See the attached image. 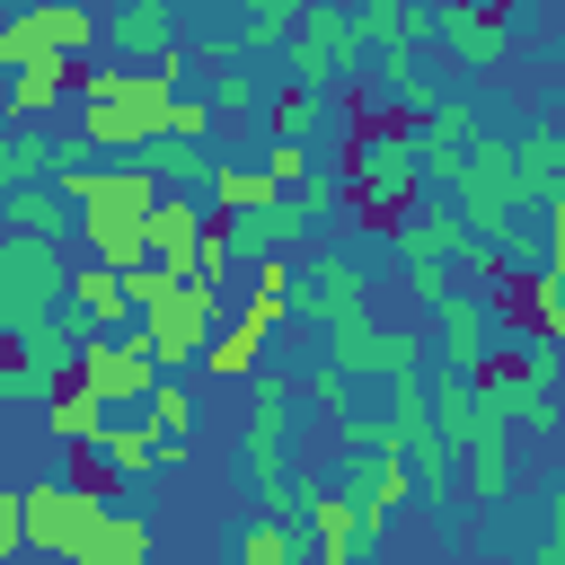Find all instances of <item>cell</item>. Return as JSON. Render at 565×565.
<instances>
[{
	"instance_id": "cell-1",
	"label": "cell",
	"mask_w": 565,
	"mask_h": 565,
	"mask_svg": "<svg viewBox=\"0 0 565 565\" xmlns=\"http://www.w3.org/2000/svg\"><path fill=\"white\" fill-rule=\"evenodd\" d=\"M344 185L353 203L371 212V230H406L424 212V159H415V124H388V115H362L353 106V141H344Z\"/></svg>"
},
{
	"instance_id": "cell-2",
	"label": "cell",
	"mask_w": 565,
	"mask_h": 565,
	"mask_svg": "<svg viewBox=\"0 0 565 565\" xmlns=\"http://www.w3.org/2000/svg\"><path fill=\"white\" fill-rule=\"evenodd\" d=\"M71 282H79L71 247H44V238H0V335L18 344L26 327L62 318V309H71Z\"/></svg>"
},
{
	"instance_id": "cell-3",
	"label": "cell",
	"mask_w": 565,
	"mask_h": 565,
	"mask_svg": "<svg viewBox=\"0 0 565 565\" xmlns=\"http://www.w3.org/2000/svg\"><path fill=\"white\" fill-rule=\"evenodd\" d=\"M362 71H371V53L353 44V9H335V0H309V26L274 62L282 88H318V97H344V79H362Z\"/></svg>"
},
{
	"instance_id": "cell-4",
	"label": "cell",
	"mask_w": 565,
	"mask_h": 565,
	"mask_svg": "<svg viewBox=\"0 0 565 565\" xmlns=\"http://www.w3.org/2000/svg\"><path fill=\"white\" fill-rule=\"evenodd\" d=\"M106 44V18L79 9V0H35L18 18H0V71H26V62H88Z\"/></svg>"
},
{
	"instance_id": "cell-5",
	"label": "cell",
	"mask_w": 565,
	"mask_h": 565,
	"mask_svg": "<svg viewBox=\"0 0 565 565\" xmlns=\"http://www.w3.org/2000/svg\"><path fill=\"white\" fill-rule=\"evenodd\" d=\"M106 512H115V503H106V486H88V477H26V547H35V565L79 556Z\"/></svg>"
},
{
	"instance_id": "cell-6",
	"label": "cell",
	"mask_w": 565,
	"mask_h": 565,
	"mask_svg": "<svg viewBox=\"0 0 565 565\" xmlns=\"http://www.w3.org/2000/svg\"><path fill=\"white\" fill-rule=\"evenodd\" d=\"M212 335H221V291H212V282H177V291L141 318V344H150V362H159L168 380H185V371L212 353Z\"/></svg>"
},
{
	"instance_id": "cell-7",
	"label": "cell",
	"mask_w": 565,
	"mask_h": 565,
	"mask_svg": "<svg viewBox=\"0 0 565 565\" xmlns=\"http://www.w3.org/2000/svg\"><path fill=\"white\" fill-rule=\"evenodd\" d=\"M291 309H300L318 335L371 318V256H353V247H318V256L300 265V282H291Z\"/></svg>"
},
{
	"instance_id": "cell-8",
	"label": "cell",
	"mask_w": 565,
	"mask_h": 565,
	"mask_svg": "<svg viewBox=\"0 0 565 565\" xmlns=\"http://www.w3.org/2000/svg\"><path fill=\"white\" fill-rule=\"evenodd\" d=\"M318 362H335L353 388H362V380L397 388V380H424V335H415V327H388V318H353V327L327 335Z\"/></svg>"
},
{
	"instance_id": "cell-9",
	"label": "cell",
	"mask_w": 565,
	"mask_h": 565,
	"mask_svg": "<svg viewBox=\"0 0 565 565\" xmlns=\"http://www.w3.org/2000/svg\"><path fill=\"white\" fill-rule=\"evenodd\" d=\"M159 362H150V344H141V327L124 335V344H106V335H88V353H79V388L106 406V415H150V397H159Z\"/></svg>"
},
{
	"instance_id": "cell-10",
	"label": "cell",
	"mask_w": 565,
	"mask_h": 565,
	"mask_svg": "<svg viewBox=\"0 0 565 565\" xmlns=\"http://www.w3.org/2000/svg\"><path fill=\"white\" fill-rule=\"evenodd\" d=\"M477 388H486V406H494L512 433H530V441H556V433H565V397H556V380H539L512 344H494V362L477 371Z\"/></svg>"
},
{
	"instance_id": "cell-11",
	"label": "cell",
	"mask_w": 565,
	"mask_h": 565,
	"mask_svg": "<svg viewBox=\"0 0 565 565\" xmlns=\"http://www.w3.org/2000/svg\"><path fill=\"white\" fill-rule=\"evenodd\" d=\"M433 53H441L450 71H503V53H512V18H503V9L441 0V9H433Z\"/></svg>"
},
{
	"instance_id": "cell-12",
	"label": "cell",
	"mask_w": 565,
	"mask_h": 565,
	"mask_svg": "<svg viewBox=\"0 0 565 565\" xmlns=\"http://www.w3.org/2000/svg\"><path fill=\"white\" fill-rule=\"evenodd\" d=\"M494 344H503V300L459 291L450 309H433V353H441V371H486Z\"/></svg>"
},
{
	"instance_id": "cell-13",
	"label": "cell",
	"mask_w": 565,
	"mask_h": 565,
	"mask_svg": "<svg viewBox=\"0 0 565 565\" xmlns=\"http://www.w3.org/2000/svg\"><path fill=\"white\" fill-rule=\"evenodd\" d=\"M335 486H344L371 521H397V512L415 503V468H406L397 450H335Z\"/></svg>"
},
{
	"instance_id": "cell-14",
	"label": "cell",
	"mask_w": 565,
	"mask_h": 565,
	"mask_svg": "<svg viewBox=\"0 0 565 565\" xmlns=\"http://www.w3.org/2000/svg\"><path fill=\"white\" fill-rule=\"evenodd\" d=\"M106 44H115L132 71H159V62H177V53H185V18H177L168 0H132V9H115V18H106Z\"/></svg>"
},
{
	"instance_id": "cell-15",
	"label": "cell",
	"mask_w": 565,
	"mask_h": 565,
	"mask_svg": "<svg viewBox=\"0 0 565 565\" xmlns=\"http://www.w3.org/2000/svg\"><path fill=\"white\" fill-rule=\"evenodd\" d=\"M477 247H486V238H477V230L459 221V203H441V194H424V212L397 230V256H406V265H450V274H459Z\"/></svg>"
},
{
	"instance_id": "cell-16",
	"label": "cell",
	"mask_w": 565,
	"mask_h": 565,
	"mask_svg": "<svg viewBox=\"0 0 565 565\" xmlns=\"http://www.w3.org/2000/svg\"><path fill=\"white\" fill-rule=\"evenodd\" d=\"M71 318H79L88 335H106V344H124V335L141 327V300H132V274H106V265H88V256H79V282H71Z\"/></svg>"
},
{
	"instance_id": "cell-17",
	"label": "cell",
	"mask_w": 565,
	"mask_h": 565,
	"mask_svg": "<svg viewBox=\"0 0 565 565\" xmlns=\"http://www.w3.org/2000/svg\"><path fill=\"white\" fill-rule=\"evenodd\" d=\"M512 159H521V212H547L565 194V115H530L512 132Z\"/></svg>"
},
{
	"instance_id": "cell-18",
	"label": "cell",
	"mask_w": 565,
	"mask_h": 565,
	"mask_svg": "<svg viewBox=\"0 0 565 565\" xmlns=\"http://www.w3.org/2000/svg\"><path fill=\"white\" fill-rule=\"evenodd\" d=\"M512 468H521V433L494 415L468 450H459V494H477V503H503L512 494Z\"/></svg>"
},
{
	"instance_id": "cell-19",
	"label": "cell",
	"mask_w": 565,
	"mask_h": 565,
	"mask_svg": "<svg viewBox=\"0 0 565 565\" xmlns=\"http://www.w3.org/2000/svg\"><path fill=\"white\" fill-rule=\"evenodd\" d=\"M79 71L88 62H26V71H9V124H44V115L79 106Z\"/></svg>"
},
{
	"instance_id": "cell-20",
	"label": "cell",
	"mask_w": 565,
	"mask_h": 565,
	"mask_svg": "<svg viewBox=\"0 0 565 565\" xmlns=\"http://www.w3.org/2000/svg\"><path fill=\"white\" fill-rule=\"evenodd\" d=\"M62 141H71V132L9 124V141H0V194H35V185H53V177H62Z\"/></svg>"
},
{
	"instance_id": "cell-21",
	"label": "cell",
	"mask_w": 565,
	"mask_h": 565,
	"mask_svg": "<svg viewBox=\"0 0 565 565\" xmlns=\"http://www.w3.org/2000/svg\"><path fill=\"white\" fill-rule=\"evenodd\" d=\"M212 230H221V221H212V203H203V194H168V203L150 212V256L185 274V265L203 256V238H212Z\"/></svg>"
},
{
	"instance_id": "cell-22",
	"label": "cell",
	"mask_w": 565,
	"mask_h": 565,
	"mask_svg": "<svg viewBox=\"0 0 565 565\" xmlns=\"http://www.w3.org/2000/svg\"><path fill=\"white\" fill-rule=\"evenodd\" d=\"M300 26H309V0H247L230 35H238V62H282Z\"/></svg>"
},
{
	"instance_id": "cell-23",
	"label": "cell",
	"mask_w": 565,
	"mask_h": 565,
	"mask_svg": "<svg viewBox=\"0 0 565 565\" xmlns=\"http://www.w3.org/2000/svg\"><path fill=\"white\" fill-rule=\"evenodd\" d=\"M353 44H362V53H424V44H433V9L362 0V9H353Z\"/></svg>"
},
{
	"instance_id": "cell-24",
	"label": "cell",
	"mask_w": 565,
	"mask_h": 565,
	"mask_svg": "<svg viewBox=\"0 0 565 565\" xmlns=\"http://www.w3.org/2000/svg\"><path fill=\"white\" fill-rule=\"evenodd\" d=\"M141 168L159 177V194H203V203H212V177H221V150H203V141H168V132H159V141L141 150Z\"/></svg>"
},
{
	"instance_id": "cell-25",
	"label": "cell",
	"mask_w": 565,
	"mask_h": 565,
	"mask_svg": "<svg viewBox=\"0 0 565 565\" xmlns=\"http://www.w3.org/2000/svg\"><path fill=\"white\" fill-rule=\"evenodd\" d=\"M79 247H88V265H106V274H141V265H159V256H150V221L79 212Z\"/></svg>"
},
{
	"instance_id": "cell-26",
	"label": "cell",
	"mask_w": 565,
	"mask_h": 565,
	"mask_svg": "<svg viewBox=\"0 0 565 565\" xmlns=\"http://www.w3.org/2000/svg\"><path fill=\"white\" fill-rule=\"evenodd\" d=\"M433 415H441V433H450V450H468L486 424H494V406H486V388H477V371H433Z\"/></svg>"
},
{
	"instance_id": "cell-27",
	"label": "cell",
	"mask_w": 565,
	"mask_h": 565,
	"mask_svg": "<svg viewBox=\"0 0 565 565\" xmlns=\"http://www.w3.org/2000/svg\"><path fill=\"white\" fill-rule=\"evenodd\" d=\"M79 565H168V556H159V539H150V521H141V512H106V521L88 530Z\"/></svg>"
},
{
	"instance_id": "cell-28",
	"label": "cell",
	"mask_w": 565,
	"mask_h": 565,
	"mask_svg": "<svg viewBox=\"0 0 565 565\" xmlns=\"http://www.w3.org/2000/svg\"><path fill=\"white\" fill-rule=\"evenodd\" d=\"M230 565H318V547H309V530H291V521L256 512V521L230 539Z\"/></svg>"
},
{
	"instance_id": "cell-29",
	"label": "cell",
	"mask_w": 565,
	"mask_h": 565,
	"mask_svg": "<svg viewBox=\"0 0 565 565\" xmlns=\"http://www.w3.org/2000/svg\"><path fill=\"white\" fill-rule=\"evenodd\" d=\"M353 530H362L353 494H344V486H318V477H309V547H318V556H335V565H353Z\"/></svg>"
},
{
	"instance_id": "cell-30",
	"label": "cell",
	"mask_w": 565,
	"mask_h": 565,
	"mask_svg": "<svg viewBox=\"0 0 565 565\" xmlns=\"http://www.w3.org/2000/svg\"><path fill=\"white\" fill-rule=\"evenodd\" d=\"M0 221H9V238H44V247H62V230H79V212H71L53 185H35V194H0Z\"/></svg>"
},
{
	"instance_id": "cell-31",
	"label": "cell",
	"mask_w": 565,
	"mask_h": 565,
	"mask_svg": "<svg viewBox=\"0 0 565 565\" xmlns=\"http://www.w3.org/2000/svg\"><path fill=\"white\" fill-rule=\"evenodd\" d=\"M44 433H53L62 450H97V441L115 433V415H106V406H97V397H88V388L71 380V388H62L53 406H44Z\"/></svg>"
},
{
	"instance_id": "cell-32",
	"label": "cell",
	"mask_w": 565,
	"mask_h": 565,
	"mask_svg": "<svg viewBox=\"0 0 565 565\" xmlns=\"http://www.w3.org/2000/svg\"><path fill=\"white\" fill-rule=\"evenodd\" d=\"M97 468L106 477H124V486H141V477H159V433L132 415V424H115L106 441H97Z\"/></svg>"
},
{
	"instance_id": "cell-33",
	"label": "cell",
	"mask_w": 565,
	"mask_h": 565,
	"mask_svg": "<svg viewBox=\"0 0 565 565\" xmlns=\"http://www.w3.org/2000/svg\"><path fill=\"white\" fill-rule=\"evenodd\" d=\"M503 309H512V318H521L530 335H556V344H565V265L530 274V282H521V291H512Z\"/></svg>"
},
{
	"instance_id": "cell-34",
	"label": "cell",
	"mask_w": 565,
	"mask_h": 565,
	"mask_svg": "<svg viewBox=\"0 0 565 565\" xmlns=\"http://www.w3.org/2000/svg\"><path fill=\"white\" fill-rule=\"evenodd\" d=\"M274 97H282V79H274V71H212V106H221V115H238V124H265V115H274Z\"/></svg>"
},
{
	"instance_id": "cell-35",
	"label": "cell",
	"mask_w": 565,
	"mask_h": 565,
	"mask_svg": "<svg viewBox=\"0 0 565 565\" xmlns=\"http://www.w3.org/2000/svg\"><path fill=\"white\" fill-rule=\"evenodd\" d=\"M256 168L274 177V194H309L318 177H335V168H327V150H309V141H274V132H265Z\"/></svg>"
},
{
	"instance_id": "cell-36",
	"label": "cell",
	"mask_w": 565,
	"mask_h": 565,
	"mask_svg": "<svg viewBox=\"0 0 565 565\" xmlns=\"http://www.w3.org/2000/svg\"><path fill=\"white\" fill-rule=\"evenodd\" d=\"M265 203H282V194H274V177H265L256 159H221V177H212V212H221V221H238V212H265Z\"/></svg>"
},
{
	"instance_id": "cell-37",
	"label": "cell",
	"mask_w": 565,
	"mask_h": 565,
	"mask_svg": "<svg viewBox=\"0 0 565 565\" xmlns=\"http://www.w3.org/2000/svg\"><path fill=\"white\" fill-rule=\"evenodd\" d=\"M203 371H212V380H247V388H256V380H265V335L230 318V327L212 335V353H203Z\"/></svg>"
},
{
	"instance_id": "cell-38",
	"label": "cell",
	"mask_w": 565,
	"mask_h": 565,
	"mask_svg": "<svg viewBox=\"0 0 565 565\" xmlns=\"http://www.w3.org/2000/svg\"><path fill=\"white\" fill-rule=\"evenodd\" d=\"M300 406H309V415H318V424L335 433V424L353 415V380H344L335 362H318V371H300Z\"/></svg>"
},
{
	"instance_id": "cell-39",
	"label": "cell",
	"mask_w": 565,
	"mask_h": 565,
	"mask_svg": "<svg viewBox=\"0 0 565 565\" xmlns=\"http://www.w3.org/2000/svg\"><path fill=\"white\" fill-rule=\"evenodd\" d=\"M159 441H194V380H159V397H150V415H141Z\"/></svg>"
},
{
	"instance_id": "cell-40",
	"label": "cell",
	"mask_w": 565,
	"mask_h": 565,
	"mask_svg": "<svg viewBox=\"0 0 565 565\" xmlns=\"http://www.w3.org/2000/svg\"><path fill=\"white\" fill-rule=\"evenodd\" d=\"M0 397H9V406H53V397H62V380H44L35 362H18V353H9V362H0Z\"/></svg>"
},
{
	"instance_id": "cell-41",
	"label": "cell",
	"mask_w": 565,
	"mask_h": 565,
	"mask_svg": "<svg viewBox=\"0 0 565 565\" xmlns=\"http://www.w3.org/2000/svg\"><path fill=\"white\" fill-rule=\"evenodd\" d=\"M238 274H247V265H238V247H230V230H212V238H203V256L185 265V282H212V291H221V282H238Z\"/></svg>"
},
{
	"instance_id": "cell-42",
	"label": "cell",
	"mask_w": 565,
	"mask_h": 565,
	"mask_svg": "<svg viewBox=\"0 0 565 565\" xmlns=\"http://www.w3.org/2000/svg\"><path fill=\"white\" fill-rule=\"evenodd\" d=\"M18 556H35V547H26V486L0 494V565H18Z\"/></svg>"
},
{
	"instance_id": "cell-43",
	"label": "cell",
	"mask_w": 565,
	"mask_h": 565,
	"mask_svg": "<svg viewBox=\"0 0 565 565\" xmlns=\"http://www.w3.org/2000/svg\"><path fill=\"white\" fill-rule=\"evenodd\" d=\"M530 565H565V468H556V486H547V539L530 547Z\"/></svg>"
},
{
	"instance_id": "cell-44",
	"label": "cell",
	"mask_w": 565,
	"mask_h": 565,
	"mask_svg": "<svg viewBox=\"0 0 565 565\" xmlns=\"http://www.w3.org/2000/svg\"><path fill=\"white\" fill-rule=\"evenodd\" d=\"M203 132H212V97H194V88H185V97L168 106V141H203Z\"/></svg>"
},
{
	"instance_id": "cell-45",
	"label": "cell",
	"mask_w": 565,
	"mask_h": 565,
	"mask_svg": "<svg viewBox=\"0 0 565 565\" xmlns=\"http://www.w3.org/2000/svg\"><path fill=\"white\" fill-rule=\"evenodd\" d=\"M556 79H565V35H556Z\"/></svg>"
},
{
	"instance_id": "cell-46",
	"label": "cell",
	"mask_w": 565,
	"mask_h": 565,
	"mask_svg": "<svg viewBox=\"0 0 565 565\" xmlns=\"http://www.w3.org/2000/svg\"><path fill=\"white\" fill-rule=\"evenodd\" d=\"M53 565H79V556H53Z\"/></svg>"
},
{
	"instance_id": "cell-47",
	"label": "cell",
	"mask_w": 565,
	"mask_h": 565,
	"mask_svg": "<svg viewBox=\"0 0 565 565\" xmlns=\"http://www.w3.org/2000/svg\"><path fill=\"white\" fill-rule=\"evenodd\" d=\"M556 397H565V380H556Z\"/></svg>"
},
{
	"instance_id": "cell-48",
	"label": "cell",
	"mask_w": 565,
	"mask_h": 565,
	"mask_svg": "<svg viewBox=\"0 0 565 565\" xmlns=\"http://www.w3.org/2000/svg\"><path fill=\"white\" fill-rule=\"evenodd\" d=\"M556 115H565V106H556Z\"/></svg>"
}]
</instances>
